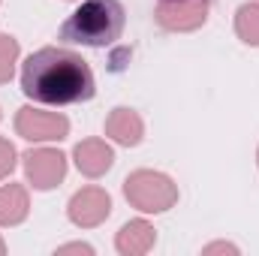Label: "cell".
Here are the masks:
<instances>
[{"instance_id": "1", "label": "cell", "mask_w": 259, "mask_h": 256, "mask_svg": "<svg viewBox=\"0 0 259 256\" xmlns=\"http://www.w3.org/2000/svg\"><path fill=\"white\" fill-rule=\"evenodd\" d=\"M21 91L42 106H72V103H88L97 84L81 55L58 46H46L33 52L21 66Z\"/></svg>"}, {"instance_id": "10", "label": "cell", "mask_w": 259, "mask_h": 256, "mask_svg": "<svg viewBox=\"0 0 259 256\" xmlns=\"http://www.w3.org/2000/svg\"><path fill=\"white\" fill-rule=\"evenodd\" d=\"M142 133H145V124H142V118L133 112V109H115L109 118H106V136H112L118 145H139L142 142Z\"/></svg>"}, {"instance_id": "8", "label": "cell", "mask_w": 259, "mask_h": 256, "mask_svg": "<svg viewBox=\"0 0 259 256\" xmlns=\"http://www.w3.org/2000/svg\"><path fill=\"white\" fill-rule=\"evenodd\" d=\"M72 157H75L78 172L88 175V178L106 175L112 169V163H115V151L103 139H84V142H78L75 151H72Z\"/></svg>"}, {"instance_id": "13", "label": "cell", "mask_w": 259, "mask_h": 256, "mask_svg": "<svg viewBox=\"0 0 259 256\" xmlns=\"http://www.w3.org/2000/svg\"><path fill=\"white\" fill-rule=\"evenodd\" d=\"M15 58H18V39L3 33L0 36V84L9 81L12 75V66H15Z\"/></svg>"}, {"instance_id": "6", "label": "cell", "mask_w": 259, "mask_h": 256, "mask_svg": "<svg viewBox=\"0 0 259 256\" xmlns=\"http://www.w3.org/2000/svg\"><path fill=\"white\" fill-rule=\"evenodd\" d=\"M69 220L81 229H94L100 226L109 214H112V199L109 193L100 190V187H84L69 199V208H66Z\"/></svg>"}, {"instance_id": "4", "label": "cell", "mask_w": 259, "mask_h": 256, "mask_svg": "<svg viewBox=\"0 0 259 256\" xmlns=\"http://www.w3.org/2000/svg\"><path fill=\"white\" fill-rule=\"evenodd\" d=\"M15 133L27 142H55V139H66L69 121L58 112H39L24 106L15 115Z\"/></svg>"}, {"instance_id": "17", "label": "cell", "mask_w": 259, "mask_h": 256, "mask_svg": "<svg viewBox=\"0 0 259 256\" xmlns=\"http://www.w3.org/2000/svg\"><path fill=\"white\" fill-rule=\"evenodd\" d=\"M6 253V244H3V238H0V256Z\"/></svg>"}, {"instance_id": "9", "label": "cell", "mask_w": 259, "mask_h": 256, "mask_svg": "<svg viewBox=\"0 0 259 256\" xmlns=\"http://www.w3.org/2000/svg\"><path fill=\"white\" fill-rule=\"evenodd\" d=\"M154 241H157V232H154L151 223L130 220V223L121 226V232L115 238V247H118V253H124V256H142L154 247Z\"/></svg>"}, {"instance_id": "5", "label": "cell", "mask_w": 259, "mask_h": 256, "mask_svg": "<svg viewBox=\"0 0 259 256\" xmlns=\"http://www.w3.org/2000/svg\"><path fill=\"white\" fill-rule=\"evenodd\" d=\"M24 172H27V181L36 187V190H52L64 181L66 175V157L61 151H52V148H36V151H27L24 154Z\"/></svg>"}, {"instance_id": "2", "label": "cell", "mask_w": 259, "mask_h": 256, "mask_svg": "<svg viewBox=\"0 0 259 256\" xmlns=\"http://www.w3.org/2000/svg\"><path fill=\"white\" fill-rule=\"evenodd\" d=\"M124 3L121 0H84L61 27V39L88 46V49H106L124 33Z\"/></svg>"}, {"instance_id": "16", "label": "cell", "mask_w": 259, "mask_h": 256, "mask_svg": "<svg viewBox=\"0 0 259 256\" xmlns=\"http://www.w3.org/2000/svg\"><path fill=\"white\" fill-rule=\"evenodd\" d=\"M223 250H226V253H238V247H235V244H223V241H220V244H208V247H205V253H223Z\"/></svg>"}, {"instance_id": "11", "label": "cell", "mask_w": 259, "mask_h": 256, "mask_svg": "<svg viewBox=\"0 0 259 256\" xmlns=\"http://www.w3.org/2000/svg\"><path fill=\"white\" fill-rule=\"evenodd\" d=\"M30 211L27 190L21 184H6L0 187V226H18Z\"/></svg>"}, {"instance_id": "12", "label": "cell", "mask_w": 259, "mask_h": 256, "mask_svg": "<svg viewBox=\"0 0 259 256\" xmlns=\"http://www.w3.org/2000/svg\"><path fill=\"white\" fill-rule=\"evenodd\" d=\"M235 33L247 42L259 46V3H244L235 15Z\"/></svg>"}, {"instance_id": "3", "label": "cell", "mask_w": 259, "mask_h": 256, "mask_svg": "<svg viewBox=\"0 0 259 256\" xmlns=\"http://www.w3.org/2000/svg\"><path fill=\"white\" fill-rule=\"evenodd\" d=\"M124 196L133 208L145 211V214H160L169 211L178 202V187L169 175L154 172V169H139L127 175L124 181Z\"/></svg>"}, {"instance_id": "7", "label": "cell", "mask_w": 259, "mask_h": 256, "mask_svg": "<svg viewBox=\"0 0 259 256\" xmlns=\"http://www.w3.org/2000/svg\"><path fill=\"white\" fill-rule=\"evenodd\" d=\"M208 18V0H160L157 21L166 30H196Z\"/></svg>"}, {"instance_id": "14", "label": "cell", "mask_w": 259, "mask_h": 256, "mask_svg": "<svg viewBox=\"0 0 259 256\" xmlns=\"http://www.w3.org/2000/svg\"><path fill=\"white\" fill-rule=\"evenodd\" d=\"M12 169H15V148H12L6 139H0V181H3Z\"/></svg>"}, {"instance_id": "15", "label": "cell", "mask_w": 259, "mask_h": 256, "mask_svg": "<svg viewBox=\"0 0 259 256\" xmlns=\"http://www.w3.org/2000/svg\"><path fill=\"white\" fill-rule=\"evenodd\" d=\"M58 253H88V256H91V253H94V247H91V244H64Z\"/></svg>"}]
</instances>
